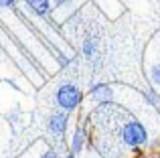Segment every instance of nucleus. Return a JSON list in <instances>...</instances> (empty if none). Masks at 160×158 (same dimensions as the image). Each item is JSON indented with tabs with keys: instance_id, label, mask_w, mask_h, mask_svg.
<instances>
[{
	"instance_id": "f257e3e1",
	"label": "nucleus",
	"mask_w": 160,
	"mask_h": 158,
	"mask_svg": "<svg viewBox=\"0 0 160 158\" xmlns=\"http://www.w3.org/2000/svg\"><path fill=\"white\" fill-rule=\"evenodd\" d=\"M55 99H57V106L61 107L63 111H73L75 107L81 103L83 99V93L79 87H75L73 83H63L61 87L57 89V93H55Z\"/></svg>"
},
{
	"instance_id": "f03ea898",
	"label": "nucleus",
	"mask_w": 160,
	"mask_h": 158,
	"mask_svg": "<svg viewBox=\"0 0 160 158\" xmlns=\"http://www.w3.org/2000/svg\"><path fill=\"white\" fill-rule=\"evenodd\" d=\"M122 140H124V144L130 146V148L144 146V144L148 142V132H146V128L142 126L140 122L132 120V122L124 124V128H122Z\"/></svg>"
},
{
	"instance_id": "7ed1b4c3",
	"label": "nucleus",
	"mask_w": 160,
	"mask_h": 158,
	"mask_svg": "<svg viewBox=\"0 0 160 158\" xmlns=\"http://www.w3.org/2000/svg\"><path fill=\"white\" fill-rule=\"evenodd\" d=\"M67 124H69V114L67 111H55L49 118V130H51V134L61 136L67 130Z\"/></svg>"
},
{
	"instance_id": "20e7f679",
	"label": "nucleus",
	"mask_w": 160,
	"mask_h": 158,
	"mask_svg": "<svg viewBox=\"0 0 160 158\" xmlns=\"http://www.w3.org/2000/svg\"><path fill=\"white\" fill-rule=\"evenodd\" d=\"M89 93H91V97H93L95 101H99V103H108V101H112V99H113V89L109 85H106V83L93 85Z\"/></svg>"
},
{
	"instance_id": "39448f33",
	"label": "nucleus",
	"mask_w": 160,
	"mask_h": 158,
	"mask_svg": "<svg viewBox=\"0 0 160 158\" xmlns=\"http://www.w3.org/2000/svg\"><path fill=\"white\" fill-rule=\"evenodd\" d=\"M85 128L79 126L77 130H75V136H73V142H71V154H79V152H83V146H85Z\"/></svg>"
},
{
	"instance_id": "423d86ee",
	"label": "nucleus",
	"mask_w": 160,
	"mask_h": 158,
	"mask_svg": "<svg viewBox=\"0 0 160 158\" xmlns=\"http://www.w3.org/2000/svg\"><path fill=\"white\" fill-rule=\"evenodd\" d=\"M27 4L39 16H47L51 12V0H27Z\"/></svg>"
},
{
	"instance_id": "0eeeda50",
	"label": "nucleus",
	"mask_w": 160,
	"mask_h": 158,
	"mask_svg": "<svg viewBox=\"0 0 160 158\" xmlns=\"http://www.w3.org/2000/svg\"><path fill=\"white\" fill-rule=\"evenodd\" d=\"M95 51H98L95 41H85V43H83V55H85V57H93Z\"/></svg>"
},
{
	"instance_id": "6e6552de",
	"label": "nucleus",
	"mask_w": 160,
	"mask_h": 158,
	"mask_svg": "<svg viewBox=\"0 0 160 158\" xmlns=\"http://www.w3.org/2000/svg\"><path fill=\"white\" fill-rule=\"evenodd\" d=\"M150 75H152L154 85H160V63H158V65H152V69H150Z\"/></svg>"
},
{
	"instance_id": "1a4fd4ad",
	"label": "nucleus",
	"mask_w": 160,
	"mask_h": 158,
	"mask_svg": "<svg viewBox=\"0 0 160 158\" xmlns=\"http://www.w3.org/2000/svg\"><path fill=\"white\" fill-rule=\"evenodd\" d=\"M41 158H59V156H57V152H55V150H47Z\"/></svg>"
},
{
	"instance_id": "9d476101",
	"label": "nucleus",
	"mask_w": 160,
	"mask_h": 158,
	"mask_svg": "<svg viewBox=\"0 0 160 158\" xmlns=\"http://www.w3.org/2000/svg\"><path fill=\"white\" fill-rule=\"evenodd\" d=\"M16 0H0V6H12Z\"/></svg>"
},
{
	"instance_id": "9b49d317",
	"label": "nucleus",
	"mask_w": 160,
	"mask_h": 158,
	"mask_svg": "<svg viewBox=\"0 0 160 158\" xmlns=\"http://www.w3.org/2000/svg\"><path fill=\"white\" fill-rule=\"evenodd\" d=\"M59 63H61V65H67V63H69V59H65V57H59Z\"/></svg>"
},
{
	"instance_id": "f8f14e48",
	"label": "nucleus",
	"mask_w": 160,
	"mask_h": 158,
	"mask_svg": "<svg viewBox=\"0 0 160 158\" xmlns=\"http://www.w3.org/2000/svg\"><path fill=\"white\" fill-rule=\"evenodd\" d=\"M63 2H67V0H55V4H63Z\"/></svg>"
},
{
	"instance_id": "ddd939ff",
	"label": "nucleus",
	"mask_w": 160,
	"mask_h": 158,
	"mask_svg": "<svg viewBox=\"0 0 160 158\" xmlns=\"http://www.w3.org/2000/svg\"><path fill=\"white\" fill-rule=\"evenodd\" d=\"M67 158H75V154H67Z\"/></svg>"
}]
</instances>
